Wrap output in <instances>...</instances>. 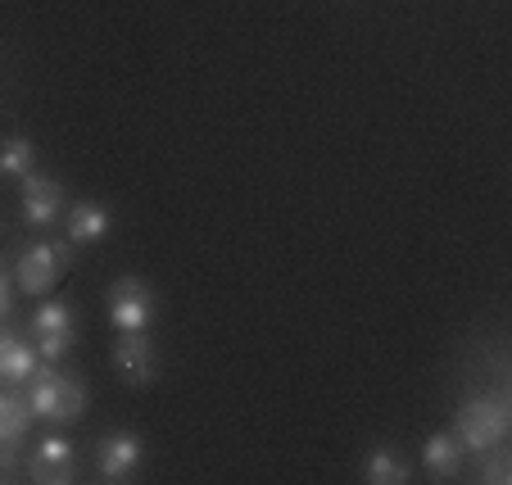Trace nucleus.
<instances>
[{
  "label": "nucleus",
  "instance_id": "1",
  "mask_svg": "<svg viewBox=\"0 0 512 485\" xmlns=\"http://www.w3.org/2000/svg\"><path fill=\"white\" fill-rule=\"evenodd\" d=\"M28 404H32V418H46L64 427V422H78L87 413V390L73 377H64L55 363H41L28 381Z\"/></svg>",
  "mask_w": 512,
  "mask_h": 485
},
{
  "label": "nucleus",
  "instance_id": "2",
  "mask_svg": "<svg viewBox=\"0 0 512 485\" xmlns=\"http://www.w3.org/2000/svg\"><path fill=\"white\" fill-rule=\"evenodd\" d=\"M508 431H512V408L503 395H476L454 413V436L463 440V449H472V454H481V449H490V445H503Z\"/></svg>",
  "mask_w": 512,
  "mask_h": 485
},
{
  "label": "nucleus",
  "instance_id": "3",
  "mask_svg": "<svg viewBox=\"0 0 512 485\" xmlns=\"http://www.w3.org/2000/svg\"><path fill=\"white\" fill-rule=\"evenodd\" d=\"M73 245H46V241H37V245H28V250L19 254V268H14V282H19V291H28V295H46V291H55V282L64 277V268L73 263Z\"/></svg>",
  "mask_w": 512,
  "mask_h": 485
},
{
  "label": "nucleus",
  "instance_id": "4",
  "mask_svg": "<svg viewBox=\"0 0 512 485\" xmlns=\"http://www.w3.org/2000/svg\"><path fill=\"white\" fill-rule=\"evenodd\" d=\"M155 291H150V282H141V277H118L114 286H109V322H114L118 331H150V322H155Z\"/></svg>",
  "mask_w": 512,
  "mask_h": 485
},
{
  "label": "nucleus",
  "instance_id": "5",
  "mask_svg": "<svg viewBox=\"0 0 512 485\" xmlns=\"http://www.w3.org/2000/svg\"><path fill=\"white\" fill-rule=\"evenodd\" d=\"M141 458H145L141 436H132V431H109L96 445V476L100 481H132V476L141 472Z\"/></svg>",
  "mask_w": 512,
  "mask_h": 485
},
{
  "label": "nucleus",
  "instance_id": "6",
  "mask_svg": "<svg viewBox=\"0 0 512 485\" xmlns=\"http://www.w3.org/2000/svg\"><path fill=\"white\" fill-rule=\"evenodd\" d=\"M114 368L123 372L132 386H150L159 372V350L150 331H118L114 340Z\"/></svg>",
  "mask_w": 512,
  "mask_h": 485
},
{
  "label": "nucleus",
  "instance_id": "7",
  "mask_svg": "<svg viewBox=\"0 0 512 485\" xmlns=\"http://www.w3.org/2000/svg\"><path fill=\"white\" fill-rule=\"evenodd\" d=\"M64 218V186L55 177L28 173L23 177V223L32 227H50Z\"/></svg>",
  "mask_w": 512,
  "mask_h": 485
},
{
  "label": "nucleus",
  "instance_id": "8",
  "mask_svg": "<svg viewBox=\"0 0 512 485\" xmlns=\"http://www.w3.org/2000/svg\"><path fill=\"white\" fill-rule=\"evenodd\" d=\"M73 476H78V472H73V445H68L64 436L41 440V445L28 454V481H37V485H68Z\"/></svg>",
  "mask_w": 512,
  "mask_h": 485
},
{
  "label": "nucleus",
  "instance_id": "9",
  "mask_svg": "<svg viewBox=\"0 0 512 485\" xmlns=\"http://www.w3.org/2000/svg\"><path fill=\"white\" fill-rule=\"evenodd\" d=\"M37 368H41L37 345H32V340H23L19 331L0 327V386H28Z\"/></svg>",
  "mask_w": 512,
  "mask_h": 485
},
{
  "label": "nucleus",
  "instance_id": "10",
  "mask_svg": "<svg viewBox=\"0 0 512 485\" xmlns=\"http://www.w3.org/2000/svg\"><path fill=\"white\" fill-rule=\"evenodd\" d=\"M463 440L454 436V431H435V436H426L422 445V467L431 481H454L458 472H463Z\"/></svg>",
  "mask_w": 512,
  "mask_h": 485
},
{
  "label": "nucleus",
  "instance_id": "11",
  "mask_svg": "<svg viewBox=\"0 0 512 485\" xmlns=\"http://www.w3.org/2000/svg\"><path fill=\"white\" fill-rule=\"evenodd\" d=\"M109 227H114V214L96 200H82L68 209V245H96L105 241Z\"/></svg>",
  "mask_w": 512,
  "mask_h": 485
},
{
  "label": "nucleus",
  "instance_id": "12",
  "mask_svg": "<svg viewBox=\"0 0 512 485\" xmlns=\"http://www.w3.org/2000/svg\"><path fill=\"white\" fill-rule=\"evenodd\" d=\"M28 427H32V404H28V395H19V390H5V386H0V440H10V445H23Z\"/></svg>",
  "mask_w": 512,
  "mask_h": 485
},
{
  "label": "nucleus",
  "instance_id": "13",
  "mask_svg": "<svg viewBox=\"0 0 512 485\" xmlns=\"http://www.w3.org/2000/svg\"><path fill=\"white\" fill-rule=\"evenodd\" d=\"M363 481L368 485H404L408 481V463L404 454H395V449H372L368 458H363Z\"/></svg>",
  "mask_w": 512,
  "mask_h": 485
},
{
  "label": "nucleus",
  "instance_id": "14",
  "mask_svg": "<svg viewBox=\"0 0 512 485\" xmlns=\"http://www.w3.org/2000/svg\"><path fill=\"white\" fill-rule=\"evenodd\" d=\"M28 173H37V146H32L28 136H5L0 141V177L23 182Z\"/></svg>",
  "mask_w": 512,
  "mask_h": 485
},
{
  "label": "nucleus",
  "instance_id": "15",
  "mask_svg": "<svg viewBox=\"0 0 512 485\" xmlns=\"http://www.w3.org/2000/svg\"><path fill=\"white\" fill-rule=\"evenodd\" d=\"M32 331L46 336V331H64V336H78V313L68 300H41L32 313Z\"/></svg>",
  "mask_w": 512,
  "mask_h": 485
},
{
  "label": "nucleus",
  "instance_id": "16",
  "mask_svg": "<svg viewBox=\"0 0 512 485\" xmlns=\"http://www.w3.org/2000/svg\"><path fill=\"white\" fill-rule=\"evenodd\" d=\"M476 481H485V485H508V481H512V449H508V440H503V445L481 449V467H476Z\"/></svg>",
  "mask_w": 512,
  "mask_h": 485
},
{
  "label": "nucleus",
  "instance_id": "17",
  "mask_svg": "<svg viewBox=\"0 0 512 485\" xmlns=\"http://www.w3.org/2000/svg\"><path fill=\"white\" fill-rule=\"evenodd\" d=\"M78 345V336H64V331H46V336H37V354L41 363H59L68 350Z\"/></svg>",
  "mask_w": 512,
  "mask_h": 485
},
{
  "label": "nucleus",
  "instance_id": "18",
  "mask_svg": "<svg viewBox=\"0 0 512 485\" xmlns=\"http://www.w3.org/2000/svg\"><path fill=\"white\" fill-rule=\"evenodd\" d=\"M14 463H19V445H10V440H0V476L10 472Z\"/></svg>",
  "mask_w": 512,
  "mask_h": 485
},
{
  "label": "nucleus",
  "instance_id": "19",
  "mask_svg": "<svg viewBox=\"0 0 512 485\" xmlns=\"http://www.w3.org/2000/svg\"><path fill=\"white\" fill-rule=\"evenodd\" d=\"M10 318V277L0 272V322Z\"/></svg>",
  "mask_w": 512,
  "mask_h": 485
}]
</instances>
